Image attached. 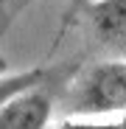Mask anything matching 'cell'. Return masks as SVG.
Here are the masks:
<instances>
[{"label": "cell", "instance_id": "cell-1", "mask_svg": "<svg viewBox=\"0 0 126 129\" xmlns=\"http://www.w3.org/2000/svg\"><path fill=\"white\" fill-rule=\"evenodd\" d=\"M73 110L81 115L126 112V62H104L87 70L73 90Z\"/></svg>", "mask_w": 126, "mask_h": 129}, {"label": "cell", "instance_id": "cell-2", "mask_svg": "<svg viewBox=\"0 0 126 129\" xmlns=\"http://www.w3.org/2000/svg\"><path fill=\"white\" fill-rule=\"evenodd\" d=\"M51 112L53 104L42 90H20L0 104V129H45Z\"/></svg>", "mask_w": 126, "mask_h": 129}, {"label": "cell", "instance_id": "cell-3", "mask_svg": "<svg viewBox=\"0 0 126 129\" xmlns=\"http://www.w3.org/2000/svg\"><path fill=\"white\" fill-rule=\"evenodd\" d=\"M87 25L93 37L112 51L126 53V0H98L87 3Z\"/></svg>", "mask_w": 126, "mask_h": 129}, {"label": "cell", "instance_id": "cell-4", "mask_svg": "<svg viewBox=\"0 0 126 129\" xmlns=\"http://www.w3.org/2000/svg\"><path fill=\"white\" fill-rule=\"evenodd\" d=\"M39 81H42V70L39 68L25 70V73H14V76H0V104L6 98H11L14 93H20V90L36 87Z\"/></svg>", "mask_w": 126, "mask_h": 129}, {"label": "cell", "instance_id": "cell-5", "mask_svg": "<svg viewBox=\"0 0 126 129\" xmlns=\"http://www.w3.org/2000/svg\"><path fill=\"white\" fill-rule=\"evenodd\" d=\"M56 129H120V118H109V121H93V118L62 121Z\"/></svg>", "mask_w": 126, "mask_h": 129}, {"label": "cell", "instance_id": "cell-6", "mask_svg": "<svg viewBox=\"0 0 126 129\" xmlns=\"http://www.w3.org/2000/svg\"><path fill=\"white\" fill-rule=\"evenodd\" d=\"M87 3H90V0H70V6H67V14H65V25L67 23H73V20L84 11V9H87Z\"/></svg>", "mask_w": 126, "mask_h": 129}, {"label": "cell", "instance_id": "cell-7", "mask_svg": "<svg viewBox=\"0 0 126 129\" xmlns=\"http://www.w3.org/2000/svg\"><path fill=\"white\" fill-rule=\"evenodd\" d=\"M120 129H126V112H120Z\"/></svg>", "mask_w": 126, "mask_h": 129}, {"label": "cell", "instance_id": "cell-8", "mask_svg": "<svg viewBox=\"0 0 126 129\" xmlns=\"http://www.w3.org/2000/svg\"><path fill=\"white\" fill-rule=\"evenodd\" d=\"M0 3H3V0H0Z\"/></svg>", "mask_w": 126, "mask_h": 129}]
</instances>
